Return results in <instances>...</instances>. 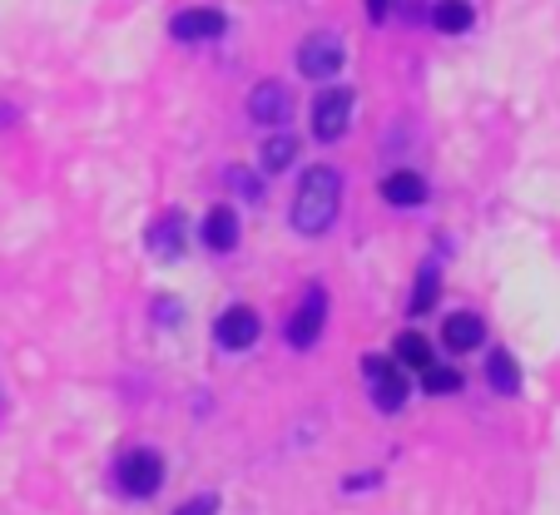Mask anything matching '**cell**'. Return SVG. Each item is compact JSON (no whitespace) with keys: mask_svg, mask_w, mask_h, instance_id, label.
Here are the masks:
<instances>
[{"mask_svg":"<svg viewBox=\"0 0 560 515\" xmlns=\"http://www.w3.org/2000/svg\"><path fill=\"white\" fill-rule=\"evenodd\" d=\"M149 253H159V258H179L184 253V219L179 213H164V219L149 223Z\"/></svg>","mask_w":560,"mask_h":515,"instance_id":"4fadbf2b","label":"cell"},{"mask_svg":"<svg viewBox=\"0 0 560 515\" xmlns=\"http://www.w3.org/2000/svg\"><path fill=\"white\" fill-rule=\"evenodd\" d=\"M436 293H442V268L422 264V273H417V293H412V313H432Z\"/></svg>","mask_w":560,"mask_h":515,"instance_id":"2e32d148","label":"cell"},{"mask_svg":"<svg viewBox=\"0 0 560 515\" xmlns=\"http://www.w3.org/2000/svg\"><path fill=\"white\" fill-rule=\"evenodd\" d=\"M382 199H387L392 209H417V203H427V184H422V174H407V168L387 174V179H382Z\"/></svg>","mask_w":560,"mask_h":515,"instance_id":"8fae6325","label":"cell"},{"mask_svg":"<svg viewBox=\"0 0 560 515\" xmlns=\"http://www.w3.org/2000/svg\"><path fill=\"white\" fill-rule=\"evenodd\" d=\"M213 332H219V342L229 352H244V348H254V342H258V313L238 303V307H229V313L219 317V327H213Z\"/></svg>","mask_w":560,"mask_h":515,"instance_id":"ba28073f","label":"cell"},{"mask_svg":"<svg viewBox=\"0 0 560 515\" xmlns=\"http://www.w3.org/2000/svg\"><path fill=\"white\" fill-rule=\"evenodd\" d=\"M471 21H476V11L466 5V0H436V5H432V25H436L442 35L471 31Z\"/></svg>","mask_w":560,"mask_h":515,"instance_id":"5bb4252c","label":"cell"},{"mask_svg":"<svg viewBox=\"0 0 560 515\" xmlns=\"http://www.w3.org/2000/svg\"><path fill=\"white\" fill-rule=\"evenodd\" d=\"M223 11H213V5H199V11H179L174 15V40H213V35H223Z\"/></svg>","mask_w":560,"mask_h":515,"instance_id":"9c48e42d","label":"cell"},{"mask_svg":"<svg viewBox=\"0 0 560 515\" xmlns=\"http://www.w3.org/2000/svg\"><path fill=\"white\" fill-rule=\"evenodd\" d=\"M368 11H372V21H382V15H387V0H368Z\"/></svg>","mask_w":560,"mask_h":515,"instance_id":"7402d4cb","label":"cell"},{"mask_svg":"<svg viewBox=\"0 0 560 515\" xmlns=\"http://www.w3.org/2000/svg\"><path fill=\"white\" fill-rule=\"evenodd\" d=\"M362 372L372 377V401H377V411H402L407 407V377L392 367L387 358H362Z\"/></svg>","mask_w":560,"mask_h":515,"instance_id":"8992f818","label":"cell"},{"mask_svg":"<svg viewBox=\"0 0 560 515\" xmlns=\"http://www.w3.org/2000/svg\"><path fill=\"white\" fill-rule=\"evenodd\" d=\"M422 387L432 391V397H452V391H462V377H456L452 367H427Z\"/></svg>","mask_w":560,"mask_h":515,"instance_id":"d6986e66","label":"cell"},{"mask_svg":"<svg viewBox=\"0 0 560 515\" xmlns=\"http://www.w3.org/2000/svg\"><path fill=\"white\" fill-rule=\"evenodd\" d=\"M397 362H407V367H432V348H427L422 332H402L397 337Z\"/></svg>","mask_w":560,"mask_h":515,"instance_id":"ac0fdd59","label":"cell"},{"mask_svg":"<svg viewBox=\"0 0 560 515\" xmlns=\"http://www.w3.org/2000/svg\"><path fill=\"white\" fill-rule=\"evenodd\" d=\"M442 342L452 352H471V348H481V342H487V323H481L476 313H452L442 323Z\"/></svg>","mask_w":560,"mask_h":515,"instance_id":"30bf717a","label":"cell"},{"mask_svg":"<svg viewBox=\"0 0 560 515\" xmlns=\"http://www.w3.org/2000/svg\"><path fill=\"white\" fill-rule=\"evenodd\" d=\"M119 485H125L135 501L154 495L159 485H164V456L159 452H129L125 461H119Z\"/></svg>","mask_w":560,"mask_h":515,"instance_id":"277c9868","label":"cell"},{"mask_svg":"<svg viewBox=\"0 0 560 515\" xmlns=\"http://www.w3.org/2000/svg\"><path fill=\"white\" fill-rule=\"evenodd\" d=\"M288 115H293V95H288L283 80L254 84V95H248V119L254 125H288Z\"/></svg>","mask_w":560,"mask_h":515,"instance_id":"52a82bcc","label":"cell"},{"mask_svg":"<svg viewBox=\"0 0 560 515\" xmlns=\"http://www.w3.org/2000/svg\"><path fill=\"white\" fill-rule=\"evenodd\" d=\"M293 159H298V139L293 134H273L264 144V168H268V174H283Z\"/></svg>","mask_w":560,"mask_h":515,"instance_id":"e0dca14e","label":"cell"},{"mask_svg":"<svg viewBox=\"0 0 560 515\" xmlns=\"http://www.w3.org/2000/svg\"><path fill=\"white\" fill-rule=\"evenodd\" d=\"M298 70H303L307 80H328V74H338L342 70V40L332 31L307 35V40L298 45Z\"/></svg>","mask_w":560,"mask_h":515,"instance_id":"7a4b0ae2","label":"cell"},{"mask_svg":"<svg viewBox=\"0 0 560 515\" xmlns=\"http://www.w3.org/2000/svg\"><path fill=\"white\" fill-rule=\"evenodd\" d=\"M203 248H213V253L238 248V213L233 209H209V219H203Z\"/></svg>","mask_w":560,"mask_h":515,"instance_id":"7c38bea8","label":"cell"},{"mask_svg":"<svg viewBox=\"0 0 560 515\" xmlns=\"http://www.w3.org/2000/svg\"><path fill=\"white\" fill-rule=\"evenodd\" d=\"M348 119H352V90H323V95L313 100V134L323 139V144L348 134Z\"/></svg>","mask_w":560,"mask_h":515,"instance_id":"3957f363","label":"cell"},{"mask_svg":"<svg viewBox=\"0 0 560 515\" xmlns=\"http://www.w3.org/2000/svg\"><path fill=\"white\" fill-rule=\"evenodd\" d=\"M219 511V495H194V501H184L174 515H213Z\"/></svg>","mask_w":560,"mask_h":515,"instance_id":"ffe728a7","label":"cell"},{"mask_svg":"<svg viewBox=\"0 0 560 515\" xmlns=\"http://www.w3.org/2000/svg\"><path fill=\"white\" fill-rule=\"evenodd\" d=\"M229 184L238 194H248V199H258V179H254V174H244V168H229Z\"/></svg>","mask_w":560,"mask_h":515,"instance_id":"44dd1931","label":"cell"},{"mask_svg":"<svg viewBox=\"0 0 560 515\" xmlns=\"http://www.w3.org/2000/svg\"><path fill=\"white\" fill-rule=\"evenodd\" d=\"M323 317H328V293H323V288H307L298 313L288 317V342H293L298 352H307L317 337H323Z\"/></svg>","mask_w":560,"mask_h":515,"instance_id":"5b68a950","label":"cell"},{"mask_svg":"<svg viewBox=\"0 0 560 515\" xmlns=\"http://www.w3.org/2000/svg\"><path fill=\"white\" fill-rule=\"evenodd\" d=\"M338 203H342V174L328 164H317L303 174L298 184V199H293V229L317 238V233H328L332 219H338Z\"/></svg>","mask_w":560,"mask_h":515,"instance_id":"6da1fadb","label":"cell"},{"mask_svg":"<svg viewBox=\"0 0 560 515\" xmlns=\"http://www.w3.org/2000/svg\"><path fill=\"white\" fill-rule=\"evenodd\" d=\"M487 377H491V387H497L501 397H516L521 391V367H516V358H511L506 348H497L487 358Z\"/></svg>","mask_w":560,"mask_h":515,"instance_id":"9a60e30c","label":"cell"}]
</instances>
